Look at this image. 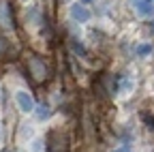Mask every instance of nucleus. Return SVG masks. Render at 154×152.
Listing matches in <instances>:
<instances>
[{"label":"nucleus","mask_w":154,"mask_h":152,"mask_svg":"<svg viewBox=\"0 0 154 152\" xmlns=\"http://www.w3.org/2000/svg\"><path fill=\"white\" fill-rule=\"evenodd\" d=\"M30 150H32V152H43V150H45V141L38 139V137L32 139V141H30Z\"/></svg>","instance_id":"12"},{"label":"nucleus","mask_w":154,"mask_h":152,"mask_svg":"<svg viewBox=\"0 0 154 152\" xmlns=\"http://www.w3.org/2000/svg\"><path fill=\"white\" fill-rule=\"evenodd\" d=\"M15 103H17V109L22 111V113H32L34 107H36L32 94H30L28 90H17V92H15Z\"/></svg>","instance_id":"1"},{"label":"nucleus","mask_w":154,"mask_h":152,"mask_svg":"<svg viewBox=\"0 0 154 152\" xmlns=\"http://www.w3.org/2000/svg\"><path fill=\"white\" fill-rule=\"evenodd\" d=\"M152 43L150 41H143V43H139L137 45V49H135V54H137V58H146V56H150L152 54Z\"/></svg>","instance_id":"10"},{"label":"nucleus","mask_w":154,"mask_h":152,"mask_svg":"<svg viewBox=\"0 0 154 152\" xmlns=\"http://www.w3.org/2000/svg\"><path fill=\"white\" fill-rule=\"evenodd\" d=\"M0 103H2V88H0Z\"/></svg>","instance_id":"17"},{"label":"nucleus","mask_w":154,"mask_h":152,"mask_svg":"<svg viewBox=\"0 0 154 152\" xmlns=\"http://www.w3.org/2000/svg\"><path fill=\"white\" fill-rule=\"evenodd\" d=\"M34 113H36V120L38 122H45V120H49V116H51V107L49 105H36L34 107Z\"/></svg>","instance_id":"8"},{"label":"nucleus","mask_w":154,"mask_h":152,"mask_svg":"<svg viewBox=\"0 0 154 152\" xmlns=\"http://www.w3.org/2000/svg\"><path fill=\"white\" fill-rule=\"evenodd\" d=\"M0 26L13 30V17H11V7L7 0H0Z\"/></svg>","instance_id":"4"},{"label":"nucleus","mask_w":154,"mask_h":152,"mask_svg":"<svg viewBox=\"0 0 154 152\" xmlns=\"http://www.w3.org/2000/svg\"><path fill=\"white\" fill-rule=\"evenodd\" d=\"M69 13H71V20L77 22V24H88V22L92 20V11H90L86 5H79V2L71 5Z\"/></svg>","instance_id":"2"},{"label":"nucleus","mask_w":154,"mask_h":152,"mask_svg":"<svg viewBox=\"0 0 154 152\" xmlns=\"http://www.w3.org/2000/svg\"><path fill=\"white\" fill-rule=\"evenodd\" d=\"M28 69H30V73L34 75V79H36V82H43V79L47 77L45 60H41L38 56H30V58H28Z\"/></svg>","instance_id":"3"},{"label":"nucleus","mask_w":154,"mask_h":152,"mask_svg":"<svg viewBox=\"0 0 154 152\" xmlns=\"http://www.w3.org/2000/svg\"><path fill=\"white\" fill-rule=\"evenodd\" d=\"M71 47H73V51H75L77 56H82V58H86V56H88V49L84 47V43H79L77 39H71Z\"/></svg>","instance_id":"11"},{"label":"nucleus","mask_w":154,"mask_h":152,"mask_svg":"<svg viewBox=\"0 0 154 152\" xmlns=\"http://www.w3.org/2000/svg\"><path fill=\"white\" fill-rule=\"evenodd\" d=\"M141 2H150V5H154V0H141Z\"/></svg>","instance_id":"16"},{"label":"nucleus","mask_w":154,"mask_h":152,"mask_svg":"<svg viewBox=\"0 0 154 152\" xmlns=\"http://www.w3.org/2000/svg\"><path fill=\"white\" fill-rule=\"evenodd\" d=\"M133 90H135V79L131 77L128 73L120 75V77H118V92H122V94H131Z\"/></svg>","instance_id":"5"},{"label":"nucleus","mask_w":154,"mask_h":152,"mask_svg":"<svg viewBox=\"0 0 154 152\" xmlns=\"http://www.w3.org/2000/svg\"><path fill=\"white\" fill-rule=\"evenodd\" d=\"M0 135H2V131H0Z\"/></svg>","instance_id":"18"},{"label":"nucleus","mask_w":154,"mask_h":152,"mask_svg":"<svg viewBox=\"0 0 154 152\" xmlns=\"http://www.w3.org/2000/svg\"><path fill=\"white\" fill-rule=\"evenodd\" d=\"M24 2H28V0H24Z\"/></svg>","instance_id":"20"},{"label":"nucleus","mask_w":154,"mask_h":152,"mask_svg":"<svg viewBox=\"0 0 154 152\" xmlns=\"http://www.w3.org/2000/svg\"><path fill=\"white\" fill-rule=\"evenodd\" d=\"M34 137V126L32 124H22V129H19V141H28Z\"/></svg>","instance_id":"9"},{"label":"nucleus","mask_w":154,"mask_h":152,"mask_svg":"<svg viewBox=\"0 0 154 152\" xmlns=\"http://www.w3.org/2000/svg\"><path fill=\"white\" fill-rule=\"evenodd\" d=\"M5 49H7V41L2 39V36H0V54H2Z\"/></svg>","instance_id":"14"},{"label":"nucleus","mask_w":154,"mask_h":152,"mask_svg":"<svg viewBox=\"0 0 154 152\" xmlns=\"http://www.w3.org/2000/svg\"><path fill=\"white\" fill-rule=\"evenodd\" d=\"M41 7H30L28 11H26V24H30V26H36V24H41Z\"/></svg>","instance_id":"6"},{"label":"nucleus","mask_w":154,"mask_h":152,"mask_svg":"<svg viewBox=\"0 0 154 152\" xmlns=\"http://www.w3.org/2000/svg\"><path fill=\"white\" fill-rule=\"evenodd\" d=\"M146 28H148V34H150V36H154V20H150V22L146 24Z\"/></svg>","instance_id":"13"},{"label":"nucleus","mask_w":154,"mask_h":152,"mask_svg":"<svg viewBox=\"0 0 154 152\" xmlns=\"http://www.w3.org/2000/svg\"><path fill=\"white\" fill-rule=\"evenodd\" d=\"M133 7H135V11H137V15H141V17H148V15H152V13H154V5H150V2L133 0Z\"/></svg>","instance_id":"7"},{"label":"nucleus","mask_w":154,"mask_h":152,"mask_svg":"<svg viewBox=\"0 0 154 152\" xmlns=\"http://www.w3.org/2000/svg\"><path fill=\"white\" fill-rule=\"evenodd\" d=\"M64 2H69V0H64Z\"/></svg>","instance_id":"19"},{"label":"nucleus","mask_w":154,"mask_h":152,"mask_svg":"<svg viewBox=\"0 0 154 152\" xmlns=\"http://www.w3.org/2000/svg\"><path fill=\"white\" fill-rule=\"evenodd\" d=\"M92 0H79V5H90Z\"/></svg>","instance_id":"15"}]
</instances>
